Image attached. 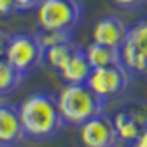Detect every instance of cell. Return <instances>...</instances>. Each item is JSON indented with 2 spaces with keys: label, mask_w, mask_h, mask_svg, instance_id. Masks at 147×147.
I'll return each instance as SVG.
<instances>
[{
  "label": "cell",
  "mask_w": 147,
  "mask_h": 147,
  "mask_svg": "<svg viewBox=\"0 0 147 147\" xmlns=\"http://www.w3.org/2000/svg\"><path fill=\"white\" fill-rule=\"evenodd\" d=\"M24 136L37 142H48L64 131V121L59 110L57 96L50 92H33L18 105Z\"/></svg>",
  "instance_id": "cell-1"
},
{
  "label": "cell",
  "mask_w": 147,
  "mask_h": 147,
  "mask_svg": "<svg viewBox=\"0 0 147 147\" xmlns=\"http://www.w3.org/2000/svg\"><path fill=\"white\" fill-rule=\"evenodd\" d=\"M57 103L66 125H83L90 118L105 112L107 101L101 99L86 83L66 85L57 94Z\"/></svg>",
  "instance_id": "cell-2"
},
{
  "label": "cell",
  "mask_w": 147,
  "mask_h": 147,
  "mask_svg": "<svg viewBox=\"0 0 147 147\" xmlns=\"http://www.w3.org/2000/svg\"><path fill=\"white\" fill-rule=\"evenodd\" d=\"M35 11L40 30L72 33L85 18V6L81 0H40Z\"/></svg>",
  "instance_id": "cell-3"
},
{
  "label": "cell",
  "mask_w": 147,
  "mask_h": 147,
  "mask_svg": "<svg viewBox=\"0 0 147 147\" xmlns=\"http://www.w3.org/2000/svg\"><path fill=\"white\" fill-rule=\"evenodd\" d=\"M119 50L123 66L131 72V76L147 79V17L129 28L127 40Z\"/></svg>",
  "instance_id": "cell-4"
},
{
  "label": "cell",
  "mask_w": 147,
  "mask_h": 147,
  "mask_svg": "<svg viewBox=\"0 0 147 147\" xmlns=\"http://www.w3.org/2000/svg\"><path fill=\"white\" fill-rule=\"evenodd\" d=\"M6 59L18 72L28 76L33 68L44 63V46L39 37L31 33H13L11 42L7 46Z\"/></svg>",
  "instance_id": "cell-5"
},
{
  "label": "cell",
  "mask_w": 147,
  "mask_h": 147,
  "mask_svg": "<svg viewBox=\"0 0 147 147\" xmlns=\"http://www.w3.org/2000/svg\"><path fill=\"white\" fill-rule=\"evenodd\" d=\"M86 85L90 86L101 99L110 101L123 96L131 85V72L123 64L116 66H101L92 68Z\"/></svg>",
  "instance_id": "cell-6"
},
{
  "label": "cell",
  "mask_w": 147,
  "mask_h": 147,
  "mask_svg": "<svg viewBox=\"0 0 147 147\" xmlns=\"http://www.w3.org/2000/svg\"><path fill=\"white\" fill-rule=\"evenodd\" d=\"M79 142L83 147H114L118 144V134L112 118L99 114L79 125Z\"/></svg>",
  "instance_id": "cell-7"
},
{
  "label": "cell",
  "mask_w": 147,
  "mask_h": 147,
  "mask_svg": "<svg viewBox=\"0 0 147 147\" xmlns=\"http://www.w3.org/2000/svg\"><path fill=\"white\" fill-rule=\"evenodd\" d=\"M129 28L125 20H121L118 15H105L101 17L92 28V42L121 48L127 40Z\"/></svg>",
  "instance_id": "cell-8"
},
{
  "label": "cell",
  "mask_w": 147,
  "mask_h": 147,
  "mask_svg": "<svg viewBox=\"0 0 147 147\" xmlns=\"http://www.w3.org/2000/svg\"><path fill=\"white\" fill-rule=\"evenodd\" d=\"M24 136L18 107L9 103H0V145L13 147Z\"/></svg>",
  "instance_id": "cell-9"
},
{
  "label": "cell",
  "mask_w": 147,
  "mask_h": 147,
  "mask_svg": "<svg viewBox=\"0 0 147 147\" xmlns=\"http://www.w3.org/2000/svg\"><path fill=\"white\" fill-rule=\"evenodd\" d=\"M59 76L66 85H76V83H86L90 72H92V64L88 63V57L85 53V48H81L77 44V48L72 52V55L66 59V63L59 68Z\"/></svg>",
  "instance_id": "cell-10"
},
{
  "label": "cell",
  "mask_w": 147,
  "mask_h": 147,
  "mask_svg": "<svg viewBox=\"0 0 147 147\" xmlns=\"http://www.w3.org/2000/svg\"><path fill=\"white\" fill-rule=\"evenodd\" d=\"M85 53H86V57H88V63L92 64V68L123 64L121 50L119 48H112V46H105V44H98V42H90L85 48Z\"/></svg>",
  "instance_id": "cell-11"
},
{
  "label": "cell",
  "mask_w": 147,
  "mask_h": 147,
  "mask_svg": "<svg viewBox=\"0 0 147 147\" xmlns=\"http://www.w3.org/2000/svg\"><path fill=\"white\" fill-rule=\"evenodd\" d=\"M112 125H114V131H116V134H118V140L123 142L125 145L136 142V138L140 136L142 131H144V129L131 118V114H129L123 107L112 116Z\"/></svg>",
  "instance_id": "cell-12"
},
{
  "label": "cell",
  "mask_w": 147,
  "mask_h": 147,
  "mask_svg": "<svg viewBox=\"0 0 147 147\" xmlns=\"http://www.w3.org/2000/svg\"><path fill=\"white\" fill-rule=\"evenodd\" d=\"M24 77H26L24 74L18 72L6 57H0V94L2 96L17 90Z\"/></svg>",
  "instance_id": "cell-13"
},
{
  "label": "cell",
  "mask_w": 147,
  "mask_h": 147,
  "mask_svg": "<svg viewBox=\"0 0 147 147\" xmlns=\"http://www.w3.org/2000/svg\"><path fill=\"white\" fill-rule=\"evenodd\" d=\"M77 48V44L74 40H68V42H63V44H57V46H52V48H46L44 50V63L50 64L53 70H59L66 59L72 55V52Z\"/></svg>",
  "instance_id": "cell-14"
},
{
  "label": "cell",
  "mask_w": 147,
  "mask_h": 147,
  "mask_svg": "<svg viewBox=\"0 0 147 147\" xmlns=\"http://www.w3.org/2000/svg\"><path fill=\"white\" fill-rule=\"evenodd\" d=\"M37 37H39L40 44L44 46V50L72 40L70 31H59V30H40V33H37Z\"/></svg>",
  "instance_id": "cell-15"
},
{
  "label": "cell",
  "mask_w": 147,
  "mask_h": 147,
  "mask_svg": "<svg viewBox=\"0 0 147 147\" xmlns=\"http://www.w3.org/2000/svg\"><path fill=\"white\" fill-rule=\"evenodd\" d=\"M123 109L131 114V118L134 119L142 129L147 127V103L145 101H131V103L123 105Z\"/></svg>",
  "instance_id": "cell-16"
},
{
  "label": "cell",
  "mask_w": 147,
  "mask_h": 147,
  "mask_svg": "<svg viewBox=\"0 0 147 147\" xmlns=\"http://www.w3.org/2000/svg\"><path fill=\"white\" fill-rule=\"evenodd\" d=\"M18 13L17 0H0V17L2 18H11Z\"/></svg>",
  "instance_id": "cell-17"
},
{
  "label": "cell",
  "mask_w": 147,
  "mask_h": 147,
  "mask_svg": "<svg viewBox=\"0 0 147 147\" xmlns=\"http://www.w3.org/2000/svg\"><path fill=\"white\" fill-rule=\"evenodd\" d=\"M112 2L125 11H134V9H140L147 0H112Z\"/></svg>",
  "instance_id": "cell-18"
},
{
  "label": "cell",
  "mask_w": 147,
  "mask_h": 147,
  "mask_svg": "<svg viewBox=\"0 0 147 147\" xmlns=\"http://www.w3.org/2000/svg\"><path fill=\"white\" fill-rule=\"evenodd\" d=\"M11 37H13V33H9L4 28H0V57H6L7 46L11 42Z\"/></svg>",
  "instance_id": "cell-19"
},
{
  "label": "cell",
  "mask_w": 147,
  "mask_h": 147,
  "mask_svg": "<svg viewBox=\"0 0 147 147\" xmlns=\"http://www.w3.org/2000/svg\"><path fill=\"white\" fill-rule=\"evenodd\" d=\"M39 4L40 0H17L18 11H31V9H37Z\"/></svg>",
  "instance_id": "cell-20"
},
{
  "label": "cell",
  "mask_w": 147,
  "mask_h": 147,
  "mask_svg": "<svg viewBox=\"0 0 147 147\" xmlns=\"http://www.w3.org/2000/svg\"><path fill=\"white\" fill-rule=\"evenodd\" d=\"M129 145H134V147H147V127L140 132V136L136 138V142H132V144H129Z\"/></svg>",
  "instance_id": "cell-21"
},
{
  "label": "cell",
  "mask_w": 147,
  "mask_h": 147,
  "mask_svg": "<svg viewBox=\"0 0 147 147\" xmlns=\"http://www.w3.org/2000/svg\"><path fill=\"white\" fill-rule=\"evenodd\" d=\"M127 147H134V145H127Z\"/></svg>",
  "instance_id": "cell-22"
},
{
  "label": "cell",
  "mask_w": 147,
  "mask_h": 147,
  "mask_svg": "<svg viewBox=\"0 0 147 147\" xmlns=\"http://www.w3.org/2000/svg\"><path fill=\"white\" fill-rule=\"evenodd\" d=\"M0 99H2V94H0Z\"/></svg>",
  "instance_id": "cell-23"
},
{
  "label": "cell",
  "mask_w": 147,
  "mask_h": 147,
  "mask_svg": "<svg viewBox=\"0 0 147 147\" xmlns=\"http://www.w3.org/2000/svg\"><path fill=\"white\" fill-rule=\"evenodd\" d=\"M0 147H4V145H0Z\"/></svg>",
  "instance_id": "cell-24"
},
{
  "label": "cell",
  "mask_w": 147,
  "mask_h": 147,
  "mask_svg": "<svg viewBox=\"0 0 147 147\" xmlns=\"http://www.w3.org/2000/svg\"><path fill=\"white\" fill-rule=\"evenodd\" d=\"M114 147H116V145H114Z\"/></svg>",
  "instance_id": "cell-25"
}]
</instances>
